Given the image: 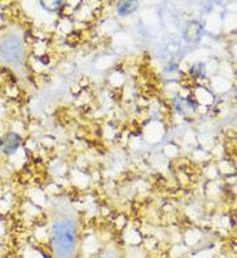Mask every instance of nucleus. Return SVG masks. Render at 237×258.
I'll list each match as a JSON object with an SVG mask.
<instances>
[{
    "mask_svg": "<svg viewBox=\"0 0 237 258\" xmlns=\"http://www.w3.org/2000/svg\"><path fill=\"white\" fill-rule=\"evenodd\" d=\"M2 53L7 61H17L21 57V47L17 42H6L2 47Z\"/></svg>",
    "mask_w": 237,
    "mask_h": 258,
    "instance_id": "nucleus-2",
    "label": "nucleus"
},
{
    "mask_svg": "<svg viewBox=\"0 0 237 258\" xmlns=\"http://www.w3.org/2000/svg\"><path fill=\"white\" fill-rule=\"evenodd\" d=\"M52 245L58 258H70L73 255L75 248V227L71 222L61 221L53 226Z\"/></svg>",
    "mask_w": 237,
    "mask_h": 258,
    "instance_id": "nucleus-1",
    "label": "nucleus"
},
{
    "mask_svg": "<svg viewBox=\"0 0 237 258\" xmlns=\"http://www.w3.org/2000/svg\"><path fill=\"white\" fill-rule=\"evenodd\" d=\"M20 143H21V139L17 134H8L3 139V142H0V146L3 147V151L7 153V155H11L19 148Z\"/></svg>",
    "mask_w": 237,
    "mask_h": 258,
    "instance_id": "nucleus-3",
    "label": "nucleus"
},
{
    "mask_svg": "<svg viewBox=\"0 0 237 258\" xmlns=\"http://www.w3.org/2000/svg\"><path fill=\"white\" fill-rule=\"evenodd\" d=\"M136 2H121L118 4V13L121 16H126L136 10Z\"/></svg>",
    "mask_w": 237,
    "mask_h": 258,
    "instance_id": "nucleus-4",
    "label": "nucleus"
}]
</instances>
